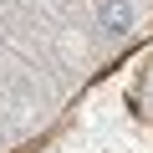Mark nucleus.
<instances>
[{"label":"nucleus","instance_id":"f257e3e1","mask_svg":"<svg viewBox=\"0 0 153 153\" xmlns=\"http://www.w3.org/2000/svg\"><path fill=\"white\" fill-rule=\"evenodd\" d=\"M97 26H102L107 36L133 31V0H97Z\"/></svg>","mask_w":153,"mask_h":153}]
</instances>
